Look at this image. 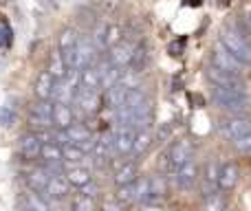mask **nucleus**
Listing matches in <instances>:
<instances>
[{"mask_svg":"<svg viewBox=\"0 0 251 211\" xmlns=\"http://www.w3.org/2000/svg\"><path fill=\"white\" fill-rule=\"evenodd\" d=\"M146 62H148V48L146 47H137V51H134V57L132 62H130L128 70H132V73H141L143 69H146Z\"/></svg>","mask_w":251,"mask_h":211,"instance_id":"c756f323","label":"nucleus"},{"mask_svg":"<svg viewBox=\"0 0 251 211\" xmlns=\"http://www.w3.org/2000/svg\"><path fill=\"white\" fill-rule=\"evenodd\" d=\"M40 159H44V163H62V145L60 143H44Z\"/></svg>","mask_w":251,"mask_h":211,"instance_id":"b1692460","label":"nucleus"},{"mask_svg":"<svg viewBox=\"0 0 251 211\" xmlns=\"http://www.w3.org/2000/svg\"><path fill=\"white\" fill-rule=\"evenodd\" d=\"M53 84H55V77H53L49 70H42V73L38 75V79H35V86H33L35 97L42 99V101L51 99L53 97Z\"/></svg>","mask_w":251,"mask_h":211,"instance_id":"f3484780","label":"nucleus"},{"mask_svg":"<svg viewBox=\"0 0 251 211\" xmlns=\"http://www.w3.org/2000/svg\"><path fill=\"white\" fill-rule=\"evenodd\" d=\"M79 40H82V35H79L75 29L66 26V29H62V33L57 35V51L60 53L71 51V48H75L79 44Z\"/></svg>","mask_w":251,"mask_h":211,"instance_id":"aec40b11","label":"nucleus"},{"mask_svg":"<svg viewBox=\"0 0 251 211\" xmlns=\"http://www.w3.org/2000/svg\"><path fill=\"white\" fill-rule=\"evenodd\" d=\"M134 51H137V47H134L132 42L122 40V42H117L115 47L108 48V62L115 66H119V69H128L132 57H134Z\"/></svg>","mask_w":251,"mask_h":211,"instance_id":"39448f33","label":"nucleus"},{"mask_svg":"<svg viewBox=\"0 0 251 211\" xmlns=\"http://www.w3.org/2000/svg\"><path fill=\"white\" fill-rule=\"evenodd\" d=\"M75 123V117H73V108L69 104H55L53 101V125L57 130H66Z\"/></svg>","mask_w":251,"mask_h":211,"instance_id":"2eb2a0df","label":"nucleus"},{"mask_svg":"<svg viewBox=\"0 0 251 211\" xmlns=\"http://www.w3.org/2000/svg\"><path fill=\"white\" fill-rule=\"evenodd\" d=\"M152 145V132L150 130H139L137 137H134V154H143L148 152V147Z\"/></svg>","mask_w":251,"mask_h":211,"instance_id":"cd10ccee","label":"nucleus"},{"mask_svg":"<svg viewBox=\"0 0 251 211\" xmlns=\"http://www.w3.org/2000/svg\"><path fill=\"white\" fill-rule=\"evenodd\" d=\"M196 176H199V167H196V163L192 161V163L183 165V167H178L172 172L174 187L181 191H190L192 187L196 185Z\"/></svg>","mask_w":251,"mask_h":211,"instance_id":"423d86ee","label":"nucleus"},{"mask_svg":"<svg viewBox=\"0 0 251 211\" xmlns=\"http://www.w3.org/2000/svg\"><path fill=\"white\" fill-rule=\"evenodd\" d=\"M13 123H16V110H13V106H9V104L0 106V125L2 128H11Z\"/></svg>","mask_w":251,"mask_h":211,"instance_id":"473e14b6","label":"nucleus"},{"mask_svg":"<svg viewBox=\"0 0 251 211\" xmlns=\"http://www.w3.org/2000/svg\"><path fill=\"white\" fill-rule=\"evenodd\" d=\"M69 189H71V185L64 176H51L44 194H47L49 200H64L69 196Z\"/></svg>","mask_w":251,"mask_h":211,"instance_id":"dca6fc26","label":"nucleus"},{"mask_svg":"<svg viewBox=\"0 0 251 211\" xmlns=\"http://www.w3.org/2000/svg\"><path fill=\"white\" fill-rule=\"evenodd\" d=\"M209 60H212V66L225 70V73H231V75H240V73H243V64H240V62L236 60V57L231 55L225 47H223L221 40H218L216 47L212 48V57H209Z\"/></svg>","mask_w":251,"mask_h":211,"instance_id":"7ed1b4c3","label":"nucleus"},{"mask_svg":"<svg viewBox=\"0 0 251 211\" xmlns=\"http://www.w3.org/2000/svg\"><path fill=\"white\" fill-rule=\"evenodd\" d=\"M64 178L69 181V185L82 187V189H84L86 185H91V183H93L91 169H88V167H82V165H71V167L64 172Z\"/></svg>","mask_w":251,"mask_h":211,"instance_id":"4468645a","label":"nucleus"},{"mask_svg":"<svg viewBox=\"0 0 251 211\" xmlns=\"http://www.w3.org/2000/svg\"><path fill=\"white\" fill-rule=\"evenodd\" d=\"M84 156H86V152L82 150L79 145H62V159L66 161V163H73V165H79L84 161Z\"/></svg>","mask_w":251,"mask_h":211,"instance_id":"a878e982","label":"nucleus"},{"mask_svg":"<svg viewBox=\"0 0 251 211\" xmlns=\"http://www.w3.org/2000/svg\"><path fill=\"white\" fill-rule=\"evenodd\" d=\"M126 93H128V88L119 86V84L113 88H108V91H106V104L113 108V110H119L126 101Z\"/></svg>","mask_w":251,"mask_h":211,"instance_id":"5701e85b","label":"nucleus"},{"mask_svg":"<svg viewBox=\"0 0 251 211\" xmlns=\"http://www.w3.org/2000/svg\"><path fill=\"white\" fill-rule=\"evenodd\" d=\"M212 97L216 106H221L227 112H243L249 106V95L245 91H234V88H221L214 86Z\"/></svg>","mask_w":251,"mask_h":211,"instance_id":"f03ea898","label":"nucleus"},{"mask_svg":"<svg viewBox=\"0 0 251 211\" xmlns=\"http://www.w3.org/2000/svg\"><path fill=\"white\" fill-rule=\"evenodd\" d=\"M207 77L212 79L216 86L221 88H234V91H245V82L240 75H231V73H225V70L216 69V66L209 64L207 69Z\"/></svg>","mask_w":251,"mask_h":211,"instance_id":"0eeeda50","label":"nucleus"},{"mask_svg":"<svg viewBox=\"0 0 251 211\" xmlns=\"http://www.w3.org/2000/svg\"><path fill=\"white\" fill-rule=\"evenodd\" d=\"M143 101H146V95H143L139 88H132V91L126 93V101L122 108H137V106H141Z\"/></svg>","mask_w":251,"mask_h":211,"instance_id":"2f4dec72","label":"nucleus"},{"mask_svg":"<svg viewBox=\"0 0 251 211\" xmlns=\"http://www.w3.org/2000/svg\"><path fill=\"white\" fill-rule=\"evenodd\" d=\"M42 145H44V141L38 134H25L18 141V152H20V156L25 161H35L42 154Z\"/></svg>","mask_w":251,"mask_h":211,"instance_id":"1a4fd4ad","label":"nucleus"},{"mask_svg":"<svg viewBox=\"0 0 251 211\" xmlns=\"http://www.w3.org/2000/svg\"><path fill=\"white\" fill-rule=\"evenodd\" d=\"M134 137H137V130L132 128H122L113 134V143H115V152L117 154H128L134 150Z\"/></svg>","mask_w":251,"mask_h":211,"instance_id":"9b49d317","label":"nucleus"},{"mask_svg":"<svg viewBox=\"0 0 251 211\" xmlns=\"http://www.w3.org/2000/svg\"><path fill=\"white\" fill-rule=\"evenodd\" d=\"M75 104L82 108L84 112H97V110H100V104H101L100 93L91 91V88H82V86H79L77 95H75Z\"/></svg>","mask_w":251,"mask_h":211,"instance_id":"f8f14e48","label":"nucleus"},{"mask_svg":"<svg viewBox=\"0 0 251 211\" xmlns=\"http://www.w3.org/2000/svg\"><path fill=\"white\" fill-rule=\"evenodd\" d=\"M79 86L91 88V91H100L101 88V75L97 66H88V69L79 70Z\"/></svg>","mask_w":251,"mask_h":211,"instance_id":"412c9836","label":"nucleus"},{"mask_svg":"<svg viewBox=\"0 0 251 211\" xmlns=\"http://www.w3.org/2000/svg\"><path fill=\"white\" fill-rule=\"evenodd\" d=\"M101 211H122V209H119L117 203H106L104 207H101Z\"/></svg>","mask_w":251,"mask_h":211,"instance_id":"c9c22d12","label":"nucleus"},{"mask_svg":"<svg viewBox=\"0 0 251 211\" xmlns=\"http://www.w3.org/2000/svg\"><path fill=\"white\" fill-rule=\"evenodd\" d=\"M134 181H137V163H132V161L124 163L122 167L115 172V183H117V187L130 185V183H134Z\"/></svg>","mask_w":251,"mask_h":211,"instance_id":"4be33fe9","label":"nucleus"},{"mask_svg":"<svg viewBox=\"0 0 251 211\" xmlns=\"http://www.w3.org/2000/svg\"><path fill=\"white\" fill-rule=\"evenodd\" d=\"M236 147H238V150H243V152H251V132L245 139H240V141L236 143Z\"/></svg>","mask_w":251,"mask_h":211,"instance_id":"72a5a7b5","label":"nucleus"},{"mask_svg":"<svg viewBox=\"0 0 251 211\" xmlns=\"http://www.w3.org/2000/svg\"><path fill=\"white\" fill-rule=\"evenodd\" d=\"M22 209L25 211H49V205L40 198L38 194H26L22 198Z\"/></svg>","mask_w":251,"mask_h":211,"instance_id":"c85d7f7f","label":"nucleus"},{"mask_svg":"<svg viewBox=\"0 0 251 211\" xmlns=\"http://www.w3.org/2000/svg\"><path fill=\"white\" fill-rule=\"evenodd\" d=\"M221 44L243 66H251V44L247 42V38H245L240 31H236L234 26L229 29V24H227L225 29H223V33H221Z\"/></svg>","mask_w":251,"mask_h":211,"instance_id":"f257e3e1","label":"nucleus"},{"mask_svg":"<svg viewBox=\"0 0 251 211\" xmlns=\"http://www.w3.org/2000/svg\"><path fill=\"white\" fill-rule=\"evenodd\" d=\"M221 132L225 134L229 141L238 143L240 139H245L251 132V121L249 119H229L221 123Z\"/></svg>","mask_w":251,"mask_h":211,"instance_id":"6e6552de","label":"nucleus"},{"mask_svg":"<svg viewBox=\"0 0 251 211\" xmlns=\"http://www.w3.org/2000/svg\"><path fill=\"white\" fill-rule=\"evenodd\" d=\"M238 178H240V169L236 163L221 165V176H218V187H221V189H234Z\"/></svg>","mask_w":251,"mask_h":211,"instance_id":"a211bd4d","label":"nucleus"},{"mask_svg":"<svg viewBox=\"0 0 251 211\" xmlns=\"http://www.w3.org/2000/svg\"><path fill=\"white\" fill-rule=\"evenodd\" d=\"M71 211H95V200L93 196L82 194H75L73 200H71Z\"/></svg>","mask_w":251,"mask_h":211,"instance_id":"bb28decb","label":"nucleus"},{"mask_svg":"<svg viewBox=\"0 0 251 211\" xmlns=\"http://www.w3.org/2000/svg\"><path fill=\"white\" fill-rule=\"evenodd\" d=\"M9 31H4L2 26H0V47H4V44H9Z\"/></svg>","mask_w":251,"mask_h":211,"instance_id":"f704fd0d","label":"nucleus"},{"mask_svg":"<svg viewBox=\"0 0 251 211\" xmlns=\"http://www.w3.org/2000/svg\"><path fill=\"white\" fill-rule=\"evenodd\" d=\"M97 70H100L101 75V88H113L119 84V79H122L124 75V69H119V66L110 64V62H101V64H97Z\"/></svg>","mask_w":251,"mask_h":211,"instance_id":"ddd939ff","label":"nucleus"},{"mask_svg":"<svg viewBox=\"0 0 251 211\" xmlns=\"http://www.w3.org/2000/svg\"><path fill=\"white\" fill-rule=\"evenodd\" d=\"M134 200H139L137 181L130 183V185H122V187L117 189V203H122V205H130V203H134Z\"/></svg>","mask_w":251,"mask_h":211,"instance_id":"393cba45","label":"nucleus"},{"mask_svg":"<svg viewBox=\"0 0 251 211\" xmlns=\"http://www.w3.org/2000/svg\"><path fill=\"white\" fill-rule=\"evenodd\" d=\"M168 159H170V165H172V172L183 167V165L192 163V161H194V143L187 141V139L174 141L168 152Z\"/></svg>","mask_w":251,"mask_h":211,"instance_id":"20e7f679","label":"nucleus"},{"mask_svg":"<svg viewBox=\"0 0 251 211\" xmlns=\"http://www.w3.org/2000/svg\"><path fill=\"white\" fill-rule=\"evenodd\" d=\"M49 181H51V174L47 169H33V172L26 174V185H29V189L33 194H44Z\"/></svg>","mask_w":251,"mask_h":211,"instance_id":"6ab92c4d","label":"nucleus"},{"mask_svg":"<svg viewBox=\"0 0 251 211\" xmlns=\"http://www.w3.org/2000/svg\"><path fill=\"white\" fill-rule=\"evenodd\" d=\"M225 209H227V200L221 191L205 196V211H225Z\"/></svg>","mask_w":251,"mask_h":211,"instance_id":"7c9ffc66","label":"nucleus"},{"mask_svg":"<svg viewBox=\"0 0 251 211\" xmlns=\"http://www.w3.org/2000/svg\"><path fill=\"white\" fill-rule=\"evenodd\" d=\"M29 123L38 125V128H49L53 125V104L40 101L29 108Z\"/></svg>","mask_w":251,"mask_h":211,"instance_id":"9d476101","label":"nucleus"}]
</instances>
